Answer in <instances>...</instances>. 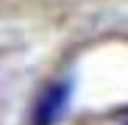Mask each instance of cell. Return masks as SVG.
<instances>
[{"label": "cell", "instance_id": "cell-2", "mask_svg": "<svg viewBox=\"0 0 128 125\" xmlns=\"http://www.w3.org/2000/svg\"><path fill=\"white\" fill-rule=\"evenodd\" d=\"M125 125H128V120H125Z\"/></svg>", "mask_w": 128, "mask_h": 125}, {"label": "cell", "instance_id": "cell-1", "mask_svg": "<svg viewBox=\"0 0 128 125\" xmlns=\"http://www.w3.org/2000/svg\"><path fill=\"white\" fill-rule=\"evenodd\" d=\"M70 97H72L70 81L58 78V81H50L48 86H42V92L34 100V109H31V125H56L67 111Z\"/></svg>", "mask_w": 128, "mask_h": 125}]
</instances>
